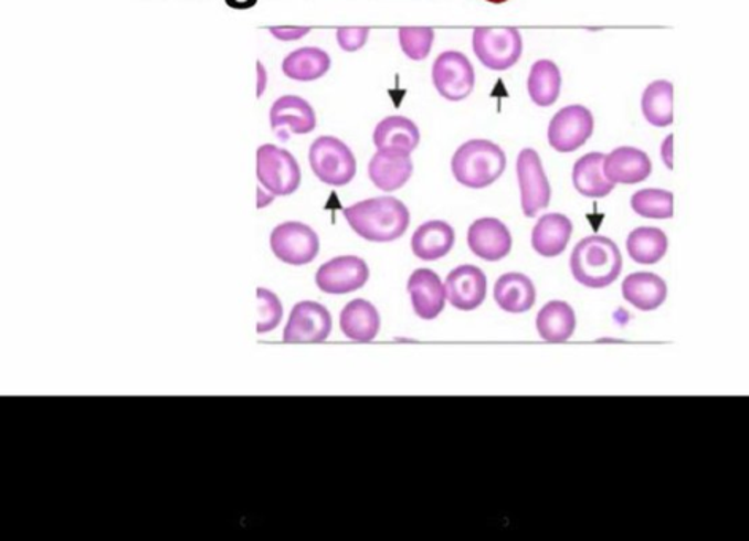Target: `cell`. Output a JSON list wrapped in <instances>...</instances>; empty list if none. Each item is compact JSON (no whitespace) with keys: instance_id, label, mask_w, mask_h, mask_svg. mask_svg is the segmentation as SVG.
<instances>
[{"instance_id":"24","label":"cell","mask_w":749,"mask_h":541,"mask_svg":"<svg viewBox=\"0 0 749 541\" xmlns=\"http://www.w3.org/2000/svg\"><path fill=\"white\" fill-rule=\"evenodd\" d=\"M602 152H588L581 156L573 166V187L581 195L589 199H603L613 191L616 184H613L603 172Z\"/></svg>"},{"instance_id":"31","label":"cell","mask_w":749,"mask_h":541,"mask_svg":"<svg viewBox=\"0 0 749 541\" xmlns=\"http://www.w3.org/2000/svg\"><path fill=\"white\" fill-rule=\"evenodd\" d=\"M631 206L648 220H671L674 218V194L665 189H642L632 195Z\"/></svg>"},{"instance_id":"20","label":"cell","mask_w":749,"mask_h":541,"mask_svg":"<svg viewBox=\"0 0 749 541\" xmlns=\"http://www.w3.org/2000/svg\"><path fill=\"white\" fill-rule=\"evenodd\" d=\"M572 232V221L566 214H544L532 231V248L544 257L559 256L566 252Z\"/></svg>"},{"instance_id":"28","label":"cell","mask_w":749,"mask_h":541,"mask_svg":"<svg viewBox=\"0 0 749 541\" xmlns=\"http://www.w3.org/2000/svg\"><path fill=\"white\" fill-rule=\"evenodd\" d=\"M562 74L558 64L550 60L536 61L527 76V93L537 107H551L559 99Z\"/></svg>"},{"instance_id":"8","label":"cell","mask_w":749,"mask_h":541,"mask_svg":"<svg viewBox=\"0 0 749 541\" xmlns=\"http://www.w3.org/2000/svg\"><path fill=\"white\" fill-rule=\"evenodd\" d=\"M594 134V116L584 105H569L558 112L548 126V141L552 150L573 152L587 145Z\"/></svg>"},{"instance_id":"9","label":"cell","mask_w":749,"mask_h":541,"mask_svg":"<svg viewBox=\"0 0 749 541\" xmlns=\"http://www.w3.org/2000/svg\"><path fill=\"white\" fill-rule=\"evenodd\" d=\"M519 191H521L523 213L536 218L540 210L548 209L551 202V187L541 165L540 155L534 148H525L516 161Z\"/></svg>"},{"instance_id":"29","label":"cell","mask_w":749,"mask_h":541,"mask_svg":"<svg viewBox=\"0 0 749 541\" xmlns=\"http://www.w3.org/2000/svg\"><path fill=\"white\" fill-rule=\"evenodd\" d=\"M642 114L651 126L674 125V83L668 79L650 83L642 96Z\"/></svg>"},{"instance_id":"5","label":"cell","mask_w":749,"mask_h":541,"mask_svg":"<svg viewBox=\"0 0 749 541\" xmlns=\"http://www.w3.org/2000/svg\"><path fill=\"white\" fill-rule=\"evenodd\" d=\"M256 177L272 198H283L299 189L302 170L293 152L265 144L256 151Z\"/></svg>"},{"instance_id":"35","label":"cell","mask_w":749,"mask_h":541,"mask_svg":"<svg viewBox=\"0 0 749 541\" xmlns=\"http://www.w3.org/2000/svg\"><path fill=\"white\" fill-rule=\"evenodd\" d=\"M310 32V28H271V34L282 42H296Z\"/></svg>"},{"instance_id":"21","label":"cell","mask_w":749,"mask_h":541,"mask_svg":"<svg viewBox=\"0 0 749 541\" xmlns=\"http://www.w3.org/2000/svg\"><path fill=\"white\" fill-rule=\"evenodd\" d=\"M454 240H456V234L451 224L439 220L428 221L414 231L413 254L418 259L428 261V263L442 259L453 250Z\"/></svg>"},{"instance_id":"10","label":"cell","mask_w":749,"mask_h":541,"mask_svg":"<svg viewBox=\"0 0 749 541\" xmlns=\"http://www.w3.org/2000/svg\"><path fill=\"white\" fill-rule=\"evenodd\" d=\"M271 248L282 263L307 265L318 256L319 237L307 224L287 221L272 231Z\"/></svg>"},{"instance_id":"19","label":"cell","mask_w":749,"mask_h":541,"mask_svg":"<svg viewBox=\"0 0 749 541\" xmlns=\"http://www.w3.org/2000/svg\"><path fill=\"white\" fill-rule=\"evenodd\" d=\"M421 134L416 123L405 116H388L373 130V145L380 151H400L412 155L420 145Z\"/></svg>"},{"instance_id":"17","label":"cell","mask_w":749,"mask_h":541,"mask_svg":"<svg viewBox=\"0 0 749 541\" xmlns=\"http://www.w3.org/2000/svg\"><path fill=\"white\" fill-rule=\"evenodd\" d=\"M412 176L413 159L407 152L377 150L370 159V181L381 191H398L409 183Z\"/></svg>"},{"instance_id":"32","label":"cell","mask_w":749,"mask_h":541,"mask_svg":"<svg viewBox=\"0 0 749 541\" xmlns=\"http://www.w3.org/2000/svg\"><path fill=\"white\" fill-rule=\"evenodd\" d=\"M399 45L409 60L424 61L434 45L435 31L432 28L399 29Z\"/></svg>"},{"instance_id":"13","label":"cell","mask_w":749,"mask_h":541,"mask_svg":"<svg viewBox=\"0 0 749 541\" xmlns=\"http://www.w3.org/2000/svg\"><path fill=\"white\" fill-rule=\"evenodd\" d=\"M467 243L476 257L497 263L510 254L513 238L508 227L497 218H479L468 227Z\"/></svg>"},{"instance_id":"26","label":"cell","mask_w":749,"mask_h":541,"mask_svg":"<svg viewBox=\"0 0 749 541\" xmlns=\"http://www.w3.org/2000/svg\"><path fill=\"white\" fill-rule=\"evenodd\" d=\"M623 296L639 310L653 311L667 300V283L660 275L637 272L624 279Z\"/></svg>"},{"instance_id":"2","label":"cell","mask_w":749,"mask_h":541,"mask_svg":"<svg viewBox=\"0 0 749 541\" xmlns=\"http://www.w3.org/2000/svg\"><path fill=\"white\" fill-rule=\"evenodd\" d=\"M570 270L573 278L587 288H609L623 270V256L612 238L589 235L574 246Z\"/></svg>"},{"instance_id":"33","label":"cell","mask_w":749,"mask_h":541,"mask_svg":"<svg viewBox=\"0 0 749 541\" xmlns=\"http://www.w3.org/2000/svg\"><path fill=\"white\" fill-rule=\"evenodd\" d=\"M257 333L278 328L283 319V305L272 290L257 288Z\"/></svg>"},{"instance_id":"37","label":"cell","mask_w":749,"mask_h":541,"mask_svg":"<svg viewBox=\"0 0 749 541\" xmlns=\"http://www.w3.org/2000/svg\"><path fill=\"white\" fill-rule=\"evenodd\" d=\"M254 3H256V0H245V9H250Z\"/></svg>"},{"instance_id":"3","label":"cell","mask_w":749,"mask_h":541,"mask_svg":"<svg viewBox=\"0 0 749 541\" xmlns=\"http://www.w3.org/2000/svg\"><path fill=\"white\" fill-rule=\"evenodd\" d=\"M507 169V155L499 145L486 139L465 141L451 159L454 180L471 189L496 183Z\"/></svg>"},{"instance_id":"34","label":"cell","mask_w":749,"mask_h":541,"mask_svg":"<svg viewBox=\"0 0 749 541\" xmlns=\"http://www.w3.org/2000/svg\"><path fill=\"white\" fill-rule=\"evenodd\" d=\"M369 28H340L336 32L338 46L347 53H356V51L361 50L369 40Z\"/></svg>"},{"instance_id":"11","label":"cell","mask_w":749,"mask_h":541,"mask_svg":"<svg viewBox=\"0 0 749 541\" xmlns=\"http://www.w3.org/2000/svg\"><path fill=\"white\" fill-rule=\"evenodd\" d=\"M333 330V316L325 305L304 300L294 305L283 340L286 343H323Z\"/></svg>"},{"instance_id":"1","label":"cell","mask_w":749,"mask_h":541,"mask_svg":"<svg viewBox=\"0 0 749 541\" xmlns=\"http://www.w3.org/2000/svg\"><path fill=\"white\" fill-rule=\"evenodd\" d=\"M344 216L352 231L369 242H394L410 226V212L405 203L388 195L352 203L344 209Z\"/></svg>"},{"instance_id":"4","label":"cell","mask_w":749,"mask_h":541,"mask_svg":"<svg viewBox=\"0 0 749 541\" xmlns=\"http://www.w3.org/2000/svg\"><path fill=\"white\" fill-rule=\"evenodd\" d=\"M308 162L316 178L327 187H347L358 172L355 152L334 136L318 137L308 150Z\"/></svg>"},{"instance_id":"30","label":"cell","mask_w":749,"mask_h":541,"mask_svg":"<svg viewBox=\"0 0 749 541\" xmlns=\"http://www.w3.org/2000/svg\"><path fill=\"white\" fill-rule=\"evenodd\" d=\"M629 256L637 264H656L667 254L668 238L664 231L657 227H639L629 234Z\"/></svg>"},{"instance_id":"15","label":"cell","mask_w":749,"mask_h":541,"mask_svg":"<svg viewBox=\"0 0 749 541\" xmlns=\"http://www.w3.org/2000/svg\"><path fill=\"white\" fill-rule=\"evenodd\" d=\"M414 314L425 321L437 318L445 308L446 293L442 279L431 268H418L409 279Z\"/></svg>"},{"instance_id":"16","label":"cell","mask_w":749,"mask_h":541,"mask_svg":"<svg viewBox=\"0 0 749 541\" xmlns=\"http://www.w3.org/2000/svg\"><path fill=\"white\" fill-rule=\"evenodd\" d=\"M603 172L613 184H637L653 172V162L645 151L620 147L603 159Z\"/></svg>"},{"instance_id":"25","label":"cell","mask_w":749,"mask_h":541,"mask_svg":"<svg viewBox=\"0 0 749 541\" xmlns=\"http://www.w3.org/2000/svg\"><path fill=\"white\" fill-rule=\"evenodd\" d=\"M333 61L329 54L318 46H302L291 51L283 60L282 71L286 78L294 82H316L329 72Z\"/></svg>"},{"instance_id":"36","label":"cell","mask_w":749,"mask_h":541,"mask_svg":"<svg viewBox=\"0 0 749 541\" xmlns=\"http://www.w3.org/2000/svg\"><path fill=\"white\" fill-rule=\"evenodd\" d=\"M485 2L494 3V6H500V3L508 2V0H485Z\"/></svg>"},{"instance_id":"27","label":"cell","mask_w":749,"mask_h":541,"mask_svg":"<svg viewBox=\"0 0 749 541\" xmlns=\"http://www.w3.org/2000/svg\"><path fill=\"white\" fill-rule=\"evenodd\" d=\"M537 330L541 339L550 343H566L577 328L573 308L562 300H551L537 315Z\"/></svg>"},{"instance_id":"7","label":"cell","mask_w":749,"mask_h":541,"mask_svg":"<svg viewBox=\"0 0 749 541\" xmlns=\"http://www.w3.org/2000/svg\"><path fill=\"white\" fill-rule=\"evenodd\" d=\"M432 83L443 99L450 102L467 99L475 89L474 65L461 51H443L432 65Z\"/></svg>"},{"instance_id":"14","label":"cell","mask_w":749,"mask_h":541,"mask_svg":"<svg viewBox=\"0 0 749 541\" xmlns=\"http://www.w3.org/2000/svg\"><path fill=\"white\" fill-rule=\"evenodd\" d=\"M446 299L461 311H474L486 299L485 272L475 265H460L445 279Z\"/></svg>"},{"instance_id":"23","label":"cell","mask_w":749,"mask_h":541,"mask_svg":"<svg viewBox=\"0 0 749 541\" xmlns=\"http://www.w3.org/2000/svg\"><path fill=\"white\" fill-rule=\"evenodd\" d=\"M536 299L532 279L523 274L502 275L494 286V300L507 314H526L534 307Z\"/></svg>"},{"instance_id":"18","label":"cell","mask_w":749,"mask_h":541,"mask_svg":"<svg viewBox=\"0 0 749 541\" xmlns=\"http://www.w3.org/2000/svg\"><path fill=\"white\" fill-rule=\"evenodd\" d=\"M268 118H271L272 129L278 130L287 127L289 132L296 136L310 134L316 127L315 108L312 107L310 102L300 96H293V94L278 97L268 112Z\"/></svg>"},{"instance_id":"12","label":"cell","mask_w":749,"mask_h":541,"mask_svg":"<svg viewBox=\"0 0 749 541\" xmlns=\"http://www.w3.org/2000/svg\"><path fill=\"white\" fill-rule=\"evenodd\" d=\"M370 277L366 261L358 256H338L318 268L315 283L326 294H348L361 289Z\"/></svg>"},{"instance_id":"22","label":"cell","mask_w":749,"mask_h":541,"mask_svg":"<svg viewBox=\"0 0 749 541\" xmlns=\"http://www.w3.org/2000/svg\"><path fill=\"white\" fill-rule=\"evenodd\" d=\"M380 315L369 300L355 299L340 314V329L347 339L369 343L380 332Z\"/></svg>"},{"instance_id":"6","label":"cell","mask_w":749,"mask_h":541,"mask_svg":"<svg viewBox=\"0 0 749 541\" xmlns=\"http://www.w3.org/2000/svg\"><path fill=\"white\" fill-rule=\"evenodd\" d=\"M472 49L486 68L504 72L521 60L525 43L516 28H476L472 34Z\"/></svg>"}]
</instances>
